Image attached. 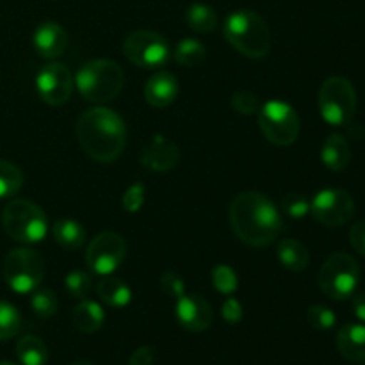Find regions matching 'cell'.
Wrapping results in <instances>:
<instances>
[{
	"label": "cell",
	"instance_id": "6da1fadb",
	"mask_svg": "<svg viewBox=\"0 0 365 365\" xmlns=\"http://www.w3.org/2000/svg\"><path fill=\"white\" fill-rule=\"evenodd\" d=\"M228 217L235 235L253 248L271 245L282 232L280 212L262 192L246 191L235 196Z\"/></svg>",
	"mask_w": 365,
	"mask_h": 365
},
{
	"label": "cell",
	"instance_id": "7a4b0ae2",
	"mask_svg": "<svg viewBox=\"0 0 365 365\" xmlns=\"http://www.w3.org/2000/svg\"><path fill=\"white\" fill-rule=\"evenodd\" d=\"M77 138L82 150L96 163H113L127 145L123 118L107 107L89 109L78 118Z\"/></svg>",
	"mask_w": 365,
	"mask_h": 365
},
{
	"label": "cell",
	"instance_id": "3957f363",
	"mask_svg": "<svg viewBox=\"0 0 365 365\" xmlns=\"http://www.w3.org/2000/svg\"><path fill=\"white\" fill-rule=\"evenodd\" d=\"M223 34L239 53L250 59H262L271 50L269 27L255 11L241 9L228 14Z\"/></svg>",
	"mask_w": 365,
	"mask_h": 365
},
{
	"label": "cell",
	"instance_id": "277c9868",
	"mask_svg": "<svg viewBox=\"0 0 365 365\" xmlns=\"http://www.w3.org/2000/svg\"><path fill=\"white\" fill-rule=\"evenodd\" d=\"M125 73L110 59H93L82 64L75 75V88L86 102L106 103L116 98L123 88Z\"/></svg>",
	"mask_w": 365,
	"mask_h": 365
},
{
	"label": "cell",
	"instance_id": "5b68a950",
	"mask_svg": "<svg viewBox=\"0 0 365 365\" xmlns=\"http://www.w3.org/2000/svg\"><path fill=\"white\" fill-rule=\"evenodd\" d=\"M2 227L13 241L21 245H34L45 239L48 221L39 205L29 200H11L2 210Z\"/></svg>",
	"mask_w": 365,
	"mask_h": 365
},
{
	"label": "cell",
	"instance_id": "8992f818",
	"mask_svg": "<svg viewBox=\"0 0 365 365\" xmlns=\"http://www.w3.org/2000/svg\"><path fill=\"white\" fill-rule=\"evenodd\" d=\"M317 282H319V289L324 296L335 299V302H344V299L351 298L359 287V264L348 253H334L321 266Z\"/></svg>",
	"mask_w": 365,
	"mask_h": 365
},
{
	"label": "cell",
	"instance_id": "52a82bcc",
	"mask_svg": "<svg viewBox=\"0 0 365 365\" xmlns=\"http://www.w3.org/2000/svg\"><path fill=\"white\" fill-rule=\"evenodd\" d=\"M6 284L18 294H31L45 278V260L31 248H14L2 264Z\"/></svg>",
	"mask_w": 365,
	"mask_h": 365
},
{
	"label": "cell",
	"instance_id": "ba28073f",
	"mask_svg": "<svg viewBox=\"0 0 365 365\" xmlns=\"http://www.w3.org/2000/svg\"><path fill=\"white\" fill-rule=\"evenodd\" d=\"M319 113L331 127H346L356 110V91L346 77H330L321 84Z\"/></svg>",
	"mask_w": 365,
	"mask_h": 365
},
{
	"label": "cell",
	"instance_id": "9c48e42d",
	"mask_svg": "<svg viewBox=\"0 0 365 365\" xmlns=\"http://www.w3.org/2000/svg\"><path fill=\"white\" fill-rule=\"evenodd\" d=\"M259 125L264 138L277 146L292 145L302 128L294 107L282 100H269L260 107Z\"/></svg>",
	"mask_w": 365,
	"mask_h": 365
},
{
	"label": "cell",
	"instance_id": "30bf717a",
	"mask_svg": "<svg viewBox=\"0 0 365 365\" xmlns=\"http://www.w3.org/2000/svg\"><path fill=\"white\" fill-rule=\"evenodd\" d=\"M123 53L134 66L143 70H159L170 61V43L153 31H135L123 41Z\"/></svg>",
	"mask_w": 365,
	"mask_h": 365
},
{
	"label": "cell",
	"instance_id": "8fae6325",
	"mask_svg": "<svg viewBox=\"0 0 365 365\" xmlns=\"http://www.w3.org/2000/svg\"><path fill=\"white\" fill-rule=\"evenodd\" d=\"M127 245L116 232H100L86 250V262L93 273L109 277L123 264Z\"/></svg>",
	"mask_w": 365,
	"mask_h": 365
},
{
	"label": "cell",
	"instance_id": "7c38bea8",
	"mask_svg": "<svg viewBox=\"0 0 365 365\" xmlns=\"http://www.w3.org/2000/svg\"><path fill=\"white\" fill-rule=\"evenodd\" d=\"M310 214L324 227H342L355 216V200L344 189H323L310 202Z\"/></svg>",
	"mask_w": 365,
	"mask_h": 365
},
{
	"label": "cell",
	"instance_id": "4fadbf2b",
	"mask_svg": "<svg viewBox=\"0 0 365 365\" xmlns=\"http://www.w3.org/2000/svg\"><path fill=\"white\" fill-rule=\"evenodd\" d=\"M75 88V77L63 63H48L36 77V89L45 103L59 107L70 100Z\"/></svg>",
	"mask_w": 365,
	"mask_h": 365
},
{
	"label": "cell",
	"instance_id": "5bb4252c",
	"mask_svg": "<svg viewBox=\"0 0 365 365\" xmlns=\"http://www.w3.org/2000/svg\"><path fill=\"white\" fill-rule=\"evenodd\" d=\"M175 314L178 324L192 334L205 331L214 321L212 307L200 294H182L180 298H177Z\"/></svg>",
	"mask_w": 365,
	"mask_h": 365
},
{
	"label": "cell",
	"instance_id": "9a60e30c",
	"mask_svg": "<svg viewBox=\"0 0 365 365\" xmlns=\"http://www.w3.org/2000/svg\"><path fill=\"white\" fill-rule=\"evenodd\" d=\"M180 150L171 139L155 134L146 141L141 152V164L153 173H166L178 164Z\"/></svg>",
	"mask_w": 365,
	"mask_h": 365
},
{
	"label": "cell",
	"instance_id": "2e32d148",
	"mask_svg": "<svg viewBox=\"0 0 365 365\" xmlns=\"http://www.w3.org/2000/svg\"><path fill=\"white\" fill-rule=\"evenodd\" d=\"M32 43L39 56L53 61L66 52L68 32L56 21H45L34 31Z\"/></svg>",
	"mask_w": 365,
	"mask_h": 365
},
{
	"label": "cell",
	"instance_id": "e0dca14e",
	"mask_svg": "<svg viewBox=\"0 0 365 365\" xmlns=\"http://www.w3.org/2000/svg\"><path fill=\"white\" fill-rule=\"evenodd\" d=\"M178 89L177 77L170 71L159 70L146 81L145 98L155 109H164L177 100Z\"/></svg>",
	"mask_w": 365,
	"mask_h": 365
},
{
	"label": "cell",
	"instance_id": "ac0fdd59",
	"mask_svg": "<svg viewBox=\"0 0 365 365\" xmlns=\"http://www.w3.org/2000/svg\"><path fill=\"white\" fill-rule=\"evenodd\" d=\"M337 349L346 360L355 364L365 362V324L349 323L339 330Z\"/></svg>",
	"mask_w": 365,
	"mask_h": 365
},
{
	"label": "cell",
	"instance_id": "d6986e66",
	"mask_svg": "<svg viewBox=\"0 0 365 365\" xmlns=\"http://www.w3.org/2000/svg\"><path fill=\"white\" fill-rule=\"evenodd\" d=\"M321 160L328 170L335 171V173L348 168L349 160H351V148L344 135L330 134L324 139L323 148H321Z\"/></svg>",
	"mask_w": 365,
	"mask_h": 365
},
{
	"label": "cell",
	"instance_id": "ffe728a7",
	"mask_svg": "<svg viewBox=\"0 0 365 365\" xmlns=\"http://www.w3.org/2000/svg\"><path fill=\"white\" fill-rule=\"evenodd\" d=\"M71 321L75 328L82 334H96L106 321V312L102 307L91 299H82L71 312Z\"/></svg>",
	"mask_w": 365,
	"mask_h": 365
},
{
	"label": "cell",
	"instance_id": "44dd1931",
	"mask_svg": "<svg viewBox=\"0 0 365 365\" xmlns=\"http://www.w3.org/2000/svg\"><path fill=\"white\" fill-rule=\"evenodd\" d=\"M277 257L278 262L285 269L294 271V273L305 271L310 262V253L307 250V246L303 242L296 241V239H284L282 242H278Z\"/></svg>",
	"mask_w": 365,
	"mask_h": 365
},
{
	"label": "cell",
	"instance_id": "7402d4cb",
	"mask_svg": "<svg viewBox=\"0 0 365 365\" xmlns=\"http://www.w3.org/2000/svg\"><path fill=\"white\" fill-rule=\"evenodd\" d=\"M96 294L110 309H123L130 303L132 291L125 282L114 277H103L96 285Z\"/></svg>",
	"mask_w": 365,
	"mask_h": 365
},
{
	"label": "cell",
	"instance_id": "603a6c76",
	"mask_svg": "<svg viewBox=\"0 0 365 365\" xmlns=\"http://www.w3.org/2000/svg\"><path fill=\"white\" fill-rule=\"evenodd\" d=\"M16 356L21 365H46L48 349L36 335H24L16 344Z\"/></svg>",
	"mask_w": 365,
	"mask_h": 365
},
{
	"label": "cell",
	"instance_id": "cb8c5ba5",
	"mask_svg": "<svg viewBox=\"0 0 365 365\" xmlns=\"http://www.w3.org/2000/svg\"><path fill=\"white\" fill-rule=\"evenodd\" d=\"M53 239L64 250H78L86 242V232L78 221L57 220L53 223Z\"/></svg>",
	"mask_w": 365,
	"mask_h": 365
},
{
	"label": "cell",
	"instance_id": "d4e9b609",
	"mask_svg": "<svg viewBox=\"0 0 365 365\" xmlns=\"http://www.w3.org/2000/svg\"><path fill=\"white\" fill-rule=\"evenodd\" d=\"M185 21L195 32L209 34V32L216 31L217 14L207 4H192V6H189L187 13H185Z\"/></svg>",
	"mask_w": 365,
	"mask_h": 365
},
{
	"label": "cell",
	"instance_id": "484cf974",
	"mask_svg": "<svg viewBox=\"0 0 365 365\" xmlns=\"http://www.w3.org/2000/svg\"><path fill=\"white\" fill-rule=\"evenodd\" d=\"M205 45L195 38H184L182 41H178L173 52L175 61H177L178 64H182V66L187 68L198 66V64L205 59Z\"/></svg>",
	"mask_w": 365,
	"mask_h": 365
},
{
	"label": "cell",
	"instance_id": "4316f807",
	"mask_svg": "<svg viewBox=\"0 0 365 365\" xmlns=\"http://www.w3.org/2000/svg\"><path fill=\"white\" fill-rule=\"evenodd\" d=\"M24 185V173L18 166L7 160H0V200L11 198Z\"/></svg>",
	"mask_w": 365,
	"mask_h": 365
},
{
	"label": "cell",
	"instance_id": "83f0119b",
	"mask_svg": "<svg viewBox=\"0 0 365 365\" xmlns=\"http://www.w3.org/2000/svg\"><path fill=\"white\" fill-rule=\"evenodd\" d=\"M31 307L34 310L36 316L39 317H48L56 316L57 309H59V302H57L56 292H52L50 289H36L34 292H31Z\"/></svg>",
	"mask_w": 365,
	"mask_h": 365
},
{
	"label": "cell",
	"instance_id": "f1b7e54d",
	"mask_svg": "<svg viewBox=\"0 0 365 365\" xmlns=\"http://www.w3.org/2000/svg\"><path fill=\"white\" fill-rule=\"evenodd\" d=\"M210 278H212L214 289L220 294L232 296L239 287L237 273L230 266H227V264H220V266L214 267L212 273H210Z\"/></svg>",
	"mask_w": 365,
	"mask_h": 365
},
{
	"label": "cell",
	"instance_id": "f546056e",
	"mask_svg": "<svg viewBox=\"0 0 365 365\" xmlns=\"http://www.w3.org/2000/svg\"><path fill=\"white\" fill-rule=\"evenodd\" d=\"M21 317L16 307L7 302H0V341L13 339L20 331Z\"/></svg>",
	"mask_w": 365,
	"mask_h": 365
},
{
	"label": "cell",
	"instance_id": "4dcf8cb0",
	"mask_svg": "<svg viewBox=\"0 0 365 365\" xmlns=\"http://www.w3.org/2000/svg\"><path fill=\"white\" fill-rule=\"evenodd\" d=\"M282 212L287 214L292 220H302L310 212V200L299 192H289L282 198Z\"/></svg>",
	"mask_w": 365,
	"mask_h": 365
},
{
	"label": "cell",
	"instance_id": "1f68e13d",
	"mask_svg": "<svg viewBox=\"0 0 365 365\" xmlns=\"http://www.w3.org/2000/svg\"><path fill=\"white\" fill-rule=\"evenodd\" d=\"M64 285H66V291L70 292L73 298L77 299H86V296L91 291V277H89L86 271H70L64 278Z\"/></svg>",
	"mask_w": 365,
	"mask_h": 365
},
{
	"label": "cell",
	"instance_id": "d6a6232c",
	"mask_svg": "<svg viewBox=\"0 0 365 365\" xmlns=\"http://www.w3.org/2000/svg\"><path fill=\"white\" fill-rule=\"evenodd\" d=\"M307 321L312 328L321 331L331 330L337 323V317H335V312L331 309L324 305H312L309 310H307Z\"/></svg>",
	"mask_w": 365,
	"mask_h": 365
},
{
	"label": "cell",
	"instance_id": "836d02e7",
	"mask_svg": "<svg viewBox=\"0 0 365 365\" xmlns=\"http://www.w3.org/2000/svg\"><path fill=\"white\" fill-rule=\"evenodd\" d=\"M145 196H146V191H145V185L143 184H132L130 187L127 189V191L123 192V200H121V205H123V209L127 210V212L130 214H135L141 210L143 203H145Z\"/></svg>",
	"mask_w": 365,
	"mask_h": 365
},
{
	"label": "cell",
	"instance_id": "e575fe53",
	"mask_svg": "<svg viewBox=\"0 0 365 365\" xmlns=\"http://www.w3.org/2000/svg\"><path fill=\"white\" fill-rule=\"evenodd\" d=\"M232 107L237 110L239 114H253L259 113V100L253 93L250 91H237L232 96Z\"/></svg>",
	"mask_w": 365,
	"mask_h": 365
},
{
	"label": "cell",
	"instance_id": "d590c367",
	"mask_svg": "<svg viewBox=\"0 0 365 365\" xmlns=\"http://www.w3.org/2000/svg\"><path fill=\"white\" fill-rule=\"evenodd\" d=\"M160 287L166 294L173 296V298H180L182 294H185V284L184 278L178 277L175 271H166L160 277Z\"/></svg>",
	"mask_w": 365,
	"mask_h": 365
},
{
	"label": "cell",
	"instance_id": "8d00e7d4",
	"mask_svg": "<svg viewBox=\"0 0 365 365\" xmlns=\"http://www.w3.org/2000/svg\"><path fill=\"white\" fill-rule=\"evenodd\" d=\"M242 305L239 299L232 298V296H228L227 299L223 302V305H221V316H223V319L227 321V323L230 324H237L242 321Z\"/></svg>",
	"mask_w": 365,
	"mask_h": 365
},
{
	"label": "cell",
	"instance_id": "74e56055",
	"mask_svg": "<svg viewBox=\"0 0 365 365\" xmlns=\"http://www.w3.org/2000/svg\"><path fill=\"white\" fill-rule=\"evenodd\" d=\"M349 242L356 253L365 257V221H359L349 230Z\"/></svg>",
	"mask_w": 365,
	"mask_h": 365
},
{
	"label": "cell",
	"instance_id": "f35d334b",
	"mask_svg": "<svg viewBox=\"0 0 365 365\" xmlns=\"http://www.w3.org/2000/svg\"><path fill=\"white\" fill-rule=\"evenodd\" d=\"M153 359H155V351L150 346H141L132 353L128 365H152Z\"/></svg>",
	"mask_w": 365,
	"mask_h": 365
},
{
	"label": "cell",
	"instance_id": "ab89813d",
	"mask_svg": "<svg viewBox=\"0 0 365 365\" xmlns=\"http://www.w3.org/2000/svg\"><path fill=\"white\" fill-rule=\"evenodd\" d=\"M353 314H355L360 323H365V292L356 294L353 298Z\"/></svg>",
	"mask_w": 365,
	"mask_h": 365
},
{
	"label": "cell",
	"instance_id": "60d3db41",
	"mask_svg": "<svg viewBox=\"0 0 365 365\" xmlns=\"http://www.w3.org/2000/svg\"><path fill=\"white\" fill-rule=\"evenodd\" d=\"M73 365H93V364H89V362H75Z\"/></svg>",
	"mask_w": 365,
	"mask_h": 365
},
{
	"label": "cell",
	"instance_id": "b9f144b4",
	"mask_svg": "<svg viewBox=\"0 0 365 365\" xmlns=\"http://www.w3.org/2000/svg\"><path fill=\"white\" fill-rule=\"evenodd\" d=\"M0 365H16V364H13V362H0Z\"/></svg>",
	"mask_w": 365,
	"mask_h": 365
}]
</instances>
